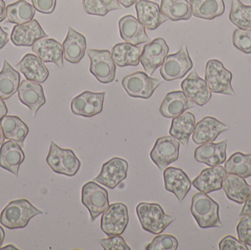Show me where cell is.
Wrapping results in <instances>:
<instances>
[{"label": "cell", "mask_w": 251, "mask_h": 250, "mask_svg": "<svg viewBox=\"0 0 251 250\" xmlns=\"http://www.w3.org/2000/svg\"><path fill=\"white\" fill-rule=\"evenodd\" d=\"M16 68L27 80L40 84L45 82L50 76V71L44 62L38 56L29 53L24 56Z\"/></svg>", "instance_id": "cell-24"}, {"label": "cell", "mask_w": 251, "mask_h": 250, "mask_svg": "<svg viewBox=\"0 0 251 250\" xmlns=\"http://www.w3.org/2000/svg\"><path fill=\"white\" fill-rule=\"evenodd\" d=\"M117 1H119V4H122L124 7L128 8L133 4H136L140 0H117Z\"/></svg>", "instance_id": "cell-51"}, {"label": "cell", "mask_w": 251, "mask_h": 250, "mask_svg": "<svg viewBox=\"0 0 251 250\" xmlns=\"http://www.w3.org/2000/svg\"><path fill=\"white\" fill-rule=\"evenodd\" d=\"M193 16L199 19L212 20L225 12L224 0H190Z\"/></svg>", "instance_id": "cell-32"}, {"label": "cell", "mask_w": 251, "mask_h": 250, "mask_svg": "<svg viewBox=\"0 0 251 250\" xmlns=\"http://www.w3.org/2000/svg\"><path fill=\"white\" fill-rule=\"evenodd\" d=\"M82 7L88 14L100 16L122 9L117 0H82Z\"/></svg>", "instance_id": "cell-38"}, {"label": "cell", "mask_w": 251, "mask_h": 250, "mask_svg": "<svg viewBox=\"0 0 251 250\" xmlns=\"http://www.w3.org/2000/svg\"><path fill=\"white\" fill-rule=\"evenodd\" d=\"M7 113V106L2 98H0V121L2 120L3 117H5Z\"/></svg>", "instance_id": "cell-49"}, {"label": "cell", "mask_w": 251, "mask_h": 250, "mask_svg": "<svg viewBox=\"0 0 251 250\" xmlns=\"http://www.w3.org/2000/svg\"><path fill=\"white\" fill-rule=\"evenodd\" d=\"M41 214L43 211L33 206L27 200H16L9 203L2 210L0 223L10 230L24 228L31 219Z\"/></svg>", "instance_id": "cell-1"}, {"label": "cell", "mask_w": 251, "mask_h": 250, "mask_svg": "<svg viewBox=\"0 0 251 250\" xmlns=\"http://www.w3.org/2000/svg\"><path fill=\"white\" fill-rule=\"evenodd\" d=\"M178 240L171 235H159L146 247V250H176Z\"/></svg>", "instance_id": "cell-40"}, {"label": "cell", "mask_w": 251, "mask_h": 250, "mask_svg": "<svg viewBox=\"0 0 251 250\" xmlns=\"http://www.w3.org/2000/svg\"><path fill=\"white\" fill-rule=\"evenodd\" d=\"M6 19V7L4 0H0V22Z\"/></svg>", "instance_id": "cell-50"}, {"label": "cell", "mask_w": 251, "mask_h": 250, "mask_svg": "<svg viewBox=\"0 0 251 250\" xmlns=\"http://www.w3.org/2000/svg\"><path fill=\"white\" fill-rule=\"evenodd\" d=\"M232 41L236 48L244 54H251V29H236Z\"/></svg>", "instance_id": "cell-39"}, {"label": "cell", "mask_w": 251, "mask_h": 250, "mask_svg": "<svg viewBox=\"0 0 251 250\" xmlns=\"http://www.w3.org/2000/svg\"><path fill=\"white\" fill-rule=\"evenodd\" d=\"M190 211L201 228L223 227L219 217V205L206 193L199 192L193 195Z\"/></svg>", "instance_id": "cell-2"}, {"label": "cell", "mask_w": 251, "mask_h": 250, "mask_svg": "<svg viewBox=\"0 0 251 250\" xmlns=\"http://www.w3.org/2000/svg\"><path fill=\"white\" fill-rule=\"evenodd\" d=\"M204 77L211 92L232 96L236 95L231 86L232 73L220 60L213 59L206 63Z\"/></svg>", "instance_id": "cell-5"}, {"label": "cell", "mask_w": 251, "mask_h": 250, "mask_svg": "<svg viewBox=\"0 0 251 250\" xmlns=\"http://www.w3.org/2000/svg\"><path fill=\"white\" fill-rule=\"evenodd\" d=\"M221 250H249L247 245L234 236H227L224 237L219 243Z\"/></svg>", "instance_id": "cell-44"}, {"label": "cell", "mask_w": 251, "mask_h": 250, "mask_svg": "<svg viewBox=\"0 0 251 250\" xmlns=\"http://www.w3.org/2000/svg\"><path fill=\"white\" fill-rule=\"evenodd\" d=\"M98 243L104 250H131L121 236H114L107 239H100Z\"/></svg>", "instance_id": "cell-42"}, {"label": "cell", "mask_w": 251, "mask_h": 250, "mask_svg": "<svg viewBox=\"0 0 251 250\" xmlns=\"http://www.w3.org/2000/svg\"><path fill=\"white\" fill-rule=\"evenodd\" d=\"M239 240L251 247V215L242 216L237 226Z\"/></svg>", "instance_id": "cell-41"}, {"label": "cell", "mask_w": 251, "mask_h": 250, "mask_svg": "<svg viewBox=\"0 0 251 250\" xmlns=\"http://www.w3.org/2000/svg\"><path fill=\"white\" fill-rule=\"evenodd\" d=\"M142 49L129 43H119L112 48L111 56L115 64L119 67L137 66L140 62Z\"/></svg>", "instance_id": "cell-30"}, {"label": "cell", "mask_w": 251, "mask_h": 250, "mask_svg": "<svg viewBox=\"0 0 251 250\" xmlns=\"http://www.w3.org/2000/svg\"><path fill=\"white\" fill-rule=\"evenodd\" d=\"M196 107V104L189 99L183 91H173L165 95L159 107V113L164 117L174 118Z\"/></svg>", "instance_id": "cell-21"}, {"label": "cell", "mask_w": 251, "mask_h": 250, "mask_svg": "<svg viewBox=\"0 0 251 250\" xmlns=\"http://www.w3.org/2000/svg\"><path fill=\"white\" fill-rule=\"evenodd\" d=\"M22 121L17 116H5L3 117L0 121V127L5 139H10V136Z\"/></svg>", "instance_id": "cell-43"}, {"label": "cell", "mask_w": 251, "mask_h": 250, "mask_svg": "<svg viewBox=\"0 0 251 250\" xmlns=\"http://www.w3.org/2000/svg\"><path fill=\"white\" fill-rule=\"evenodd\" d=\"M229 20L241 29H251V6L243 4L240 0H232Z\"/></svg>", "instance_id": "cell-37"}, {"label": "cell", "mask_w": 251, "mask_h": 250, "mask_svg": "<svg viewBox=\"0 0 251 250\" xmlns=\"http://www.w3.org/2000/svg\"><path fill=\"white\" fill-rule=\"evenodd\" d=\"M225 169L228 174H234L243 179L251 176V154L236 152L225 163Z\"/></svg>", "instance_id": "cell-36"}, {"label": "cell", "mask_w": 251, "mask_h": 250, "mask_svg": "<svg viewBox=\"0 0 251 250\" xmlns=\"http://www.w3.org/2000/svg\"><path fill=\"white\" fill-rule=\"evenodd\" d=\"M227 176L225 167L221 165L211 167L202 170L193 181V185L201 192L209 194L222 189L223 182Z\"/></svg>", "instance_id": "cell-20"}, {"label": "cell", "mask_w": 251, "mask_h": 250, "mask_svg": "<svg viewBox=\"0 0 251 250\" xmlns=\"http://www.w3.org/2000/svg\"><path fill=\"white\" fill-rule=\"evenodd\" d=\"M160 10L173 22L189 20L193 16L191 4L187 0H161Z\"/></svg>", "instance_id": "cell-34"}, {"label": "cell", "mask_w": 251, "mask_h": 250, "mask_svg": "<svg viewBox=\"0 0 251 250\" xmlns=\"http://www.w3.org/2000/svg\"><path fill=\"white\" fill-rule=\"evenodd\" d=\"M4 134H3L2 130H1V127H0V145H1L3 143H4Z\"/></svg>", "instance_id": "cell-53"}, {"label": "cell", "mask_w": 251, "mask_h": 250, "mask_svg": "<svg viewBox=\"0 0 251 250\" xmlns=\"http://www.w3.org/2000/svg\"><path fill=\"white\" fill-rule=\"evenodd\" d=\"M180 143L172 136H161L156 139L150 157L160 171L176 161L179 156Z\"/></svg>", "instance_id": "cell-11"}, {"label": "cell", "mask_w": 251, "mask_h": 250, "mask_svg": "<svg viewBox=\"0 0 251 250\" xmlns=\"http://www.w3.org/2000/svg\"><path fill=\"white\" fill-rule=\"evenodd\" d=\"M18 97L21 103L25 104L33 116L46 104L45 95L42 86L38 82L22 81L18 91Z\"/></svg>", "instance_id": "cell-17"}, {"label": "cell", "mask_w": 251, "mask_h": 250, "mask_svg": "<svg viewBox=\"0 0 251 250\" xmlns=\"http://www.w3.org/2000/svg\"><path fill=\"white\" fill-rule=\"evenodd\" d=\"M128 223V208L125 204L116 203L109 205L101 219V229L108 237L121 236Z\"/></svg>", "instance_id": "cell-10"}, {"label": "cell", "mask_w": 251, "mask_h": 250, "mask_svg": "<svg viewBox=\"0 0 251 250\" xmlns=\"http://www.w3.org/2000/svg\"><path fill=\"white\" fill-rule=\"evenodd\" d=\"M86 47L85 37L70 26L66 39L63 43L65 60L72 64L79 63L85 56Z\"/></svg>", "instance_id": "cell-28"}, {"label": "cell", "mask_w": 251, "mask_h": 250, "mask_svg": "<svg viewBox=\"0 0 251 250\" xmlns=\"http://www.w3.org/2000/svg\"><path fill=\"white\" fill-rule=\"evenodd\" d=\"M28 133H29V128L26 126V123L22 121L10 136V139L18 142L21 146H22Z\"/></svg>", "instance_id": "cell-46"}, {"label": "cell", "mask_w": 251, "mask_h": 250, "mask_svg": "<svg viewBox=\"0 0 251 250\" xmlns=\"http://www.w3.org/2000/svg\"><path fill=\"white\" fill-rule=\"evenodd\" d=\"M32 51L44 63H52L58 67H63V45L56 40L49 38H41L32 45Z\"/></svg>", "instance_id": "cell-26"}, {"label": "cell", "mask_w": 251, "mask_h": 250, "mask_svg": "<svg viewBox=\"0 0 251 250\" xmlns=\"http://www.w3.org/2000/svg\"><path fill=\"white\" fill-rule=\"evenodd\" d=\"M82 203L88 208L91 220L94 222L110 205L108 192L95 182H88L82 186Z\"/></svg>", "instance_id": "cell-9"}, {"label": "cell", "mask_w": 251, "mask_h": 250, "mask_svg": "<svg viewBox=\"0 0 251 250\" xmlns=\"http://www.w3.org/2000/svg\"><path fill=\"white\" fill-rule=\"evenodd\" d=\"M105 92H92L85 91L73 98L71 110L76 115L92 117L102 112Z\"/></svg>", "instance_id": "cell-13"}, {"label": "cell", "mask_w": 251, "mask_h": 250, "mask_svg": "<svg viewBox=\"0 0 251 250\" xmlns=\"http://www.w3.org/2000/svg\"><path fill=\"white\" fill-rule=\"evenodd\" d=\"M227 144V139L218 143L208 142L202 144L195 150V159L198 162L206 164L209 167L222 164L226 160Z\"/></svg>", "instance_id": "cell-22"}, {"label": "cell", "mask_w": 251, "mask_h": 250, "mask_svg": "<svg viewBox=\"0 0 251 250\" xmlns=\"http://www.w3.org/2000/svg\"><path fill=\"white\" fill-rule=\"evenodd\" d=\"M247 214H251V195L249 197V198L245 202V205L243 206V209H242L241 212H240V217L247 215Z\"/></svg>", "instance_id": "cell-47"}, {"label": "cell", "mask_w": 251, "mask_h": 250, "mask_svg": "<svg viewBox=\"0 0 251 250\" xmlns=\"http://www.w3.org/2000/svg\"><path fill=\"white\" fill-rule=\"evenodd\" d=\"M35 10L44 14H50L54 12L57 0H31Z\"/></svg>", "instance_id": "cell-45"}, {"label": "cell", "mask_w": 251, "mask_h": 250, "mask_svg": "<svg viewBox=\"0 0 251 250\" xmlns=\"http://www.w3.org/2000/svg\"><path fill=\"white\" fill-rule=\"evenodd\" d=\"M9 38H10V37H9L8 34L4 32L0 26V49H1L7 44Z\"/></svg>", "instance_id": "cell-48"}, {"label": "cell", "mask_w": 251, "mask_h": 250, "mask_svg": "<svg viewBox=\"0 0 251 250\" xmlns=\"http://www.w3.org/2000/svg\"><path fill=\"white\" fill-rule=\"evenodd\" d=\"M229 129L227 125L213 117H205L195 126L193 141L197 145L213 142L223 132Z\"/></svg>", "instance_id": "cell-18"}, {"label": "cell", "mask_w": 251, "mask_h": 250, "mask_svg": "<svg viewBox=\"0 0 251 250\" xmlns=\"http://www.w3.org/2000/svg\"><path fill=\"white\" fill-rule=\"evenodd\" d=\"M193 67L187 45H184L175 54L167 56L159 73L165 81L170 82L182 79Z\"/></svg>", "instance_id": "cell-7"}, {"label": "cell", "mask_w": 251, "mask_h": 250, "mask_svg": "<svg viewBox=\"0 0 251 250\" xmlns=\"http://www.w3.org/2000/svg\"><path fill=\"white\" fill-rule=\"evenodd\" d=\"M0 250H19L18 248H15L13 245H7V246L4 247V248H1Z\"/></svg>", "instance_id": "cell-54"}, {"label": "cell", "mask_w": 251, "mask_h": 250, "mask_svg": "<svg viewBox=\"0 0 251 250\" xmlns=\"http://www.w3.org/2000/svg\"><path fill=\"white\" fill-rule=\"evenodd\" d=\"M20 79L19 72L4 60L0 72V98L7 100L13 96L19 91Z\"/></svg>", "instance_id": "cell-33"}, {"label": "cell", "mask_w": 251, "mask_h": 250, "mask_svg": "<svg viewBox=\"0 0 251 250\" xmlns=\"http://www.w3.org/2000/svg\"><path fill=\"white\" fill-rule=\"evenodd\" d=\"M25 156L22 146L18 142L9 139L0 148V167L19 176V167L25 161Z\"/></svg>", "instance_id": "cell-27"}, {"label": "cell", "mask_w": 251, "mask_h": 250, "mask_svg": "<svg viewBox=\"0 0 251 250\" xmlns=\"http://www.w3.org/2000/svg\"><path fill=\"white\" fill-rule=\"evenodd\" d=\"M128 162L123 159L115 157L101 167L99 176L94 179V182H98L110 189H114L127 177Z\"/></svg>", "instance_id": "cell-14"}, {"label": "cell", "mask_w": 251, "mask_h": 250, "mask_svg": "<svg viewBox=\"0 0 251 250\" xmlns=\"http://www.w3.org/2000/svg\"><path fill=\"white\" fill-rule=\"evenodd\" d=\"M135 9L139 22L149 30L157 29L168 20L161 12L159 4L153 1L140 0L136 3Z\"/></svg>", "instance_id": "cell-23"}, {"label": "cell", "mask_w": 251, "mask_h": 250, "mask_svg": "<svg viewBox=\"0 0 251 250\" xmlns=\"http://www.w3.org/2000/svg\"><path fill=\"white\" fill-rule=\"evenodd\" d=\"M35 14V10L33 6L25 0H19L6 7L5 22L22 24L32 21Z\"/></svg>", "instance_id": "cell-35"}, {"label": "cell", "mask_w": 251, "mask_h": 250, "mask_svg": "<svg viewBox=\"0 0 251 250\" xmlns=\"http://www.w3.org/2000/svg\"><path fill=\"white\" fill-rule=\"evenodd\" d=\"M48 35L38 21L32 19L22 24H16L11 32V41L16 46H32L35 41Z\"/></svg>", "instance_id": "cell-19"}, {"label": "cell", "mask_w": 251, "mask_h": 250, "mask_svg": "<svg viewBox=\"0 0 251 250\" xmlns=\"http://www.w3.org/2000/svg\"><path fill=\"white\" fill-rule=\"evenodd\" d=\"M162 82L160 79L151 77L145 72L137 71L124 77L122 84L130 97L149 99Z\"/></svg>", "instance_id": "cell-6"}, {"label": "cell", "mask_w": 251, "mask_h": 250, "mask_svg": "<svg viewBox=\"0 0 251 250\" xmlns=\"http://www.w3.org/2000/svg\"><path fill=\"white\" fill-rule=\"evenodd\" d=\"M119 29L122 39L132 45H137L151 41L146 34L145 26L131 15L123 16L119 20Z\"/></svg>", "instance_id": "cell-25"}, {"label": "cell", "mask_w": 251, "mask_h": 250, "mask_svg": "<svg viewBox=\"0 0 251 250\" xmlns=\"http://www.w3.org/2000/svg\"><path fill=\"white\" fill-rule=\"evenodd\" d=\"M186 96L199 107H203L212 98V92L204 79L198 74L196 69L188 75L181 84Z\"/></svg>", "instance_id": "cell-15"}, {"label": "cell", "mask_w": 251, "mask_h": 250, "mask_svg": "<svg viewBox=\"0 0 251 250\" xmlns=\"http://www.w3.org/2000/svg\"><path fill=\"white\" fill-rule=\"evenodd\" d=\"M46 161L53 172L69 177L76 176L81 167L80 161L72 150L63 149L53 141Z\"/></svg>", "instance_id": "cell-4"}, {"label": "cell", "mask_w": 251, "mask_h": 250, "mask_svg": "<svg viewBox=\"0 0 251 250\" xmlns=\"http://www.w3.org/2000/svg\"><path fill=\"white\" fill-rule=\"evenodd\" d=\"M196 117L192 113H184L178 117L173 118L169 134L184 146L188 145L190 136L194 132Z\"/></svg>", "instance_id": "cell-31"}, {"label": "cell", "mask_w": 251, "mask_h": 250, "mask_svg": "<svg viewBox=\"0 0 251 250\" xmlns=\"http://www.w3.org/2000/svg\"><path fill=\"white\" fill-rule=\"evenodd\" d=\"M163 176L165 189L174 194L181 204L191 189L190 179L181 169L176 167L165 169Z\"/></svg>", "instance_id": "cell-16"}, {"label": "cell", "mask_w": 251, "mask_h": 250, "mask_svg": "<svg viewBox=\"0 0 251 250\" xmlns=\"http://www.w3.org/2000/svg\"><path fill=\"white\" fill-rule=\"evenodd\" d=\"M91 60L90 72L102 84H109L116 79V66L112 58L111 53L107 50L88 49Z\"/></svg>", "instance_id": "cell-8"}, {"label": "cell", "mask_w": 251, "mask_h": 250, "mask_svg": "<svg viewBox=\"0 0 251 250\" xmlns=\"http://www.w3.org/2000/svg\"><path fill=\"white\" fill-rule=\"evenodd\" d=\"M4 236H5V233H4L2 227L0 226V248H1L3 242H4Z\"/></svg>", "instance_id": "cell-52"}, {"label": "cell", "mask_w": 251, "mask_h": 250, "mask_svg": "<svg viewBox=\"0 0 251 250\" xmlns=\"http://www.w3.org/2000/svg\"><path fill=\"white\" fill-rule=\"evenodd\" d=\"M222 188L227 198L239 204H243L251 195V186L245 179L229 174L223 182Z\"/></svg>", "instance_id": "cell-29"}, {"label": "cell", "mask_w": 251, "mask_h": 250, "mask_svg": "<svg viewBox=\"0 0 251 250\" xmlns=\"http://www.w3.org/2000/svg\"><path fill=\"white\" fill-rule=\"evenodd\" d=\"M136 212L142 228L151 234H160L176 220L165 214L157 204L140 203L136 207Z\"/></svg>", "instance_id": "cell-3"}, {"label": "cell", "mask_w": 251, "mask_h": 250, "mask_svg": "<svg viewBox=\"0 0 251 250\" xmlns=\"http://www.w3.org/2000/svg\"><path fill=\"white\" fill-rule=\"evenodd\" d=\"M169 52V46L162 38H156L146 44L140 55V63L145 71L150 76L162 66Z\"/></svg>", "instance_id": "cell-12"}]
</instances>
